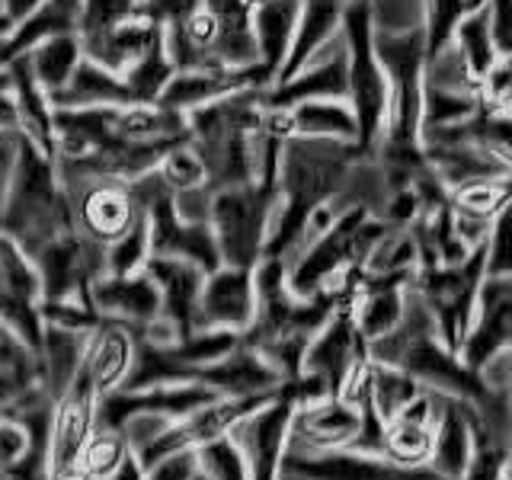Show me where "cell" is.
<instances>
[{"mask_svg":"<svg viewBox=\"0 0 512 480\" xmlns=\"http://www.w3.org/2000/svg\"><path fill=\"white\" fill-rule=\"evenodd\" d=\"M362 160L372 157H365L356 141L304 135L288 138L279 164V205L269 228L266 256L288 260L295 253L304 228H308L311 215L320 205L343 196Z\"/></svg>","mask_w":512,"mask_h":480,"instance_id":"obj_1","label":"cell"},{"mask_svg":"<svg viewBox=\"0 0 512 480\" xmlns=\"http://www.w3.org/2000/svg\"><path fill=\"white\" fill-rule=\"evenodd\" d=\"M0 231H7L29 256H36L55 237L77 231L74 199L58 160L39 151L26 135L4 202V215H0Z\"/></svg>","mask_w":512,"mask_h":480,"instance_id":"obj_2","label":"cell"},{"mask_svg":"<svg viewBox=\"0 0 512 480\" xmlns=\"http://www.w3.org/2000/svg\"><path fill=\"white\" fill-rule=\"evenodd\" d=\"M343 32L349 45V106L359 122L356 144L365 157L375 160L391 119V80L375 48V20L368 0H352Z\"/></svg>","mask_w":512,"mask_h":480,"instance_id":"obj_3","label":"cell"},{"mask_svg":"<svg viewBox=\"0 0 512 480\" xmlns=\"http://www.w3.org/2000/svg\"><path fill=\"white\" fill-rule=\"evenodd\" d=\"M276 205H279V180H253V183L215 189L208 224L215 231L224 263L250 266V269L263 263Z\"/></svg>","mask_w":512,"mask_h":480,"instance_id":"obj_4","label":"cell"},{"mask_svg":"<svg viewBox=\"0 0 512 480\" xmlns=\"http://www.w3.org/2000/svg\"><path fill=\"white\" fill-rule=\"evenodd\" d=\"M487 279V244H480L468 260L455 266H420L413 292L436 317L439 336L448 349L461 352L474 327L480 288Z\"/></svg>","mask_w":512,"mask_h":480,"instance_id":"obj_5","label":"cell"},{"mask_svg":"<svg viewBox=\"0 0 512 480\" xmlns=\"http://www.w3.org/2000/svg\"><path fill=\"white\" fill-rule=\"evenodd\" d=\"M298 407L301 404L292 381H285L266 407L253 410L228 432L247 458L250 480H282V458L288 439H292V423Z\"/></svg>","mask_w":512,"mask_h":480,"instance_id":"obj_6","label":"cell"},{"mask_svg":"<svg viewBox=\"0 0 512 480\" xmlns=\"http://www.w3.org/2000/svg\"><path fill=\"white\" fill-rule=\"evenodd\" d=\"M282 474L298 480H445L429 464H400L388 455H365L356 448H333V452H308V448H285Z\"/></svg>","mask_w":512,"mask_h":480,"instance_id":"obj_7","label":"cell"},{"mask_svg":"<svg viewBox=\"0 0 512 480\" xmlns=\"http://www.w3.org/2000/svg\"><path fill=\"white\" fill-rule=\"evenodd\" d=\"M276 394L279 391L256 394V397H218V400H212V404L192 410L189 416H183V420L170 423L167 432H160L148 448H141L138 458H141L144 468H154L160 458L176 455V452H189V448H202L208 442L228 436L244 416L266 407Z\"/></svg>","mask_w":512,"mask_h":480,"instance_id":"obj_8","label":"cell"},{"mask_svg":"<svg viewBox=\"0 0 512 480\" xmlns=\"http://www.w3.org/2000/svg\"><path fill=\"white\" fill-rule=\"evenodd\" d=\"M221 394L212 391L202 381L186 384H154V388L138 391H112L96 404V429H119L132 420V416H167V420H183L192 410L212 404Z\"/></svg>","mask_w":512,"mask_h":480,"instance_id":"obj_9","label":"cell"},{"mask_svg":"<svg viewBox=\"0 0 512 480\" xmlns=\"http://www.w3.org/2000/svg\"><path fill=\"white\" fill-rule=\"evenodd\" d=\"M96 404H100V394L80 372L74 375L71 388L55 400L52 429H48V474L52 480L64 471L80 468L84 448L96 432Z\"/></svg>","mask_w":512,"mask_h":480,"instance_id":"obj_10","label":"cell"},{"mask_svg":"<svg viewBox=\"0 0 512 480\" xmlns=\"http://www.w3.org/2000/svg\"><path fill=\"white\" fill-rule=\"evenodd\" d=\"M74 199V196H71ZM144 215V205L135 196L132 183L122 180H90L80 183L74 199L77 231L93 244H116L122 234L135 228V221Z\"/></svg>","mask_w":512,"mask_h":480,"instance_id":"obj_11","label":"cell"},{"mask_svg":"<svg viewBox=\"0 0 512 480\" xmlns=\"http://www.w3.org/2000/svg\"><path fill=\"white\" fill-rule=\"evenodd\" d=\"M311 100H349V45L346 32L327 42L304 68L285 84L263 90V106L292 109Z\"/></svg>","mask_w":512,"mask_h":480,"instance_id":"obj_12","label":"cell"},{"mask_svg":"<svg viewBox=\"0 0 512 480\" xmlns=\"http://www.w3.org/2000/svg\"><path fill=\"white\" fill-rule=\"evenodd\" d=\"M256 269L218 266L205 276L199 301V330H234L244 336L256 317Z\"/></svg>","mask_w":512,"mask_h":480,"instance_id":"obj_13","label":"cell"},{"mask_svg":"<svg viewBox=\"0 0 512 480\" xmlns=\"http://www.w3.org/2000/svg\"><path fill=\"white\" fill-rule=\"evenodd\" d=\"M365 356H368V343L362 340L356 317H352V301H346L314 336L308 356H304V372L317 375L330 388L333 397H340L352 368Z\"/></svg>","mask_w":512,"mask_h":480,"instance_id":"obj_14","label":"cell"},{"mask_svg":"<svg viewBox=\"0 0 512 480\" xmlns=\"http://www.w3.org/2000/svg\"><path fill=\"white\" fill-rule=\"evenodd\" d=\"M90 301L103 320H116L135 333L164 314L160 288L148 276V269L135 272V276H100L90 285Z\"/></svg>","mask_w":512,"mask_h":480,"instance_id":"obj_15","label":"cell"},{"mask_svg":"<svg viewBox=\"0 0 512 480\" xmlns=\"http://www.w3.org/2000/svg\"><path fill=\"white\" fill-rule=\"evenodd\" d=\"M359 432L362 410L346 397H327L320 404L298 407L288 445L308 448V452H333V448H349L359 439Z\"/></svg>","mask_w":512,"mask_h":480,"instance_id":"obj_16","label":"cell"},{"mask_svg":"<svg viewBox=\"0 0 512 480\" xmlns=\"http://www.w3.org/2000/svg\"><path fill=\"white\" fill-rule=\"evenodd\" d=\"M148 276L160 288V304H164V317L180 330V340L199 330V301L208 272L189 260H176V256H151Z\"/></svg>","mask_w":512,"mask_h":480,"instance_id":"obj_17","label":"cell"},{"mask_svg":"<svg viewBox=\"0 0 512 480\" xmlns=\"http://www.w3.org/2000/svg\"><path fill=\"white\" fill-rule=\"evenodd\" d=\"M135 352H138L135 330L116 324V320H103L87 340L80 375L90 381V388L103 400L106 394L119 391L125 384L128 372H132V365H135Z\"/></svg>","mask_w":512,"mask_h":480,"instance_id":"obj_18","label":"cell"},{"mask_svg":"<svg viewBox=\"0 0 512 480\" xmlns=\"http://www.w3.org/2000/svg\"><path fill=\"white\" fill-rule=\"evenodd\" d=\"M202 384H208L221 397H256V394H272L279 391L285 378L276 365H272L260 349L247 346L240 340L234 352H228L221 362L208 365L199 372Z\"/></svg>","mask_w":512,"mask_h":480,"instance_id":"obj_19","label":"cell"},{"mask_svg":"<svg viewBox=\"0 0 512 480\" xmlns=\"http://www.w3.org/2000/svg\"><path fill=\"white\" fill-rule=\"evenodd\" d=\"M439 404V416L432 423V455H429V468L439 471L445 480H461L464 471H468L471 461V448H474V436H471V400L461 397H448V394H436Z\"/></svg>","mask_w":512,"mask_h":480,"instance_id":"obj_20","label":"cell"},{"mask_svg":"<svg viewBox=\"0 0 512 480\" xmlns=\"http://www.w3.org/2000/svg\"><path fill=\"white\" fill-rule=\"evenodd\" d=\"M164 32H167V26L154 20L151 13H135L132 20L112 26L109 32H103V36L87 39L84 52H87V58L100 61L103 68L122 77L138 58L148 55L157 42H164Z\"/></svg>","mask_w":512,"mask_h":480,"instance_id":"obj_21","label":"cell"},{"mask_svg":"<svg viewBox=\"0 0 512 480\" xmlns=\"http://www.w3.org/2000/svg\"><path fill=\"white\" fill-rule=\"evenodd\" d=\"M298 13H301V0H256L253 36H256V48H260V68L269 80V87L279 80L288 52H292Z\"/></svg>","mask_w":512,"mask_h":480,"instance_id":"obj_22","label":"cell"},{"mask_svg":"<svg viewBox=\"0 0 512 480\" xmlns=\"http://www.w3.org/2000/svg\"><path fill=\"white\" fill-rule=\"evenodd\" d=\"M13 71V93H16V106H20V132L36 144L39 151L58 160V132H55V103L48 96L39 80L32 77L26 55L10 61Z\"/></svg>","mask_w":512,"mask_h":480,"instance_id":"obj_23","label":"cell"},{"mask_svg":"<svg viewBox=\"0 0 512 480\" xmlns=\"http://www.w3.org/2000/svg\"><path fill=\"white\" fill-rule=\"evenodd\" d=\"M55 109H84V106H128L132 96L119 74L103 68L100 61L84 55L80 68L74 71L71 84L64 87L58 96H52Z\"/></svg>","mask_w":512,"mask_h":480,"instance_id":"obj_24","label":"cell"},{"mask_svg":"<svg viewBox=\"0 0 512 480\" xmlns=\"http://www.w3.org/2000/svg\"><path fill=\"white\" fill-rule=\"evenodd\" d=\"M84 55H87L84 42H80V36L71 29V32H58V36L39 42L32 52H26V61H29L32 77L39 80V87L48 96H58L71 84V77L80 68Z\"/></svg>","mask_w":512,"mask_h":480,"instance_id":"obj_25","label":"cell"},{"mask_svg":"<svg viewBox=\"0 0 512 480\" xmlns=\"http://www.w3.org/2000/svg\"><path fill=\"white\" fill-rule=\"evenodd\" d=\"M90 333H77V330H64L45 324V343H42V372L45 384L52 397L58 400L64 391L71 388L74 375L80 372V362H84Z\"/></svg>","mask_w":512,"mask_h":480,"instance_id":"obj_26","label":"cell"},{"mask_svg":"<svg viewBox=\"0 0 512 480\" xmlns=\"http://www.w3.org/2000/svg\"><path fill=\"white\" fill-rule=\"evenodd\" d=\"M295 135L304 138H336V141H356L359 122L349 100H311L292 106Z\"/></svg>","mask_w":512,"mask_h":480,"instance_id":"obj_27","label":"cell"},{"mask_svg":"<svg viewBox=\"0 0 512 480\" xmlns=\"http://www.w3.org/2000/svg\"><path fill=\"white\" fill-rule=\"evenodd\" d=\"M42 295L45 288L36 260L7 231H0V298H23L42 304Z\"/></svg>","mask_w":512,"mask_h":480,"instance_id":"obj_28","label":"cell"},{"mask_svg":"<svg viewBox=\"0 0 512 480\" xmlns=\"http://www.w3.org/2000/svg\"><path fill=\"white\" fill-rule=\"evenodd\" d=\"M452 42L458 45V52L471 64V71L477 77H484L493 68V61L500 58V48H496V39H493V16H490L487 0L480 7H474L471 13L461 16Z\"/></svg>","mask_w":512,"mask_h":480,"instance_id":"obj_29","label":"cell"},{"mask_svg":"<svg viewBox=\"0 0 512 480\" xmlns=\"http://www.w3.org/2000/svg\"><path fill=\"white\" fill-rule=\"evenodd\" d=\"M176 74V64L167 52V32H164V42H157L154 48L144 58H138L132 68L122 74L128 96L132 103H160L167 84Z\"/></svg>","mask_w":512,"mask_h":480,"instance_id":"obj_30","label":"cell"},{"mask_svg":"<svg viewBox=\"0 0 512 480\" xmlns=\"http://www.w3.org/2000/svg\"><path fill=\"white\" fill-rule=\"evenodd\" d=\"M423 391H426L423 384L413 375H407L404 368L372 359V400H375L378 413L384 416V423H391L394 416Z\"/></svg>","mask_w":512,"mask_h":480,"instance_id":"obj_31","label":"cell"},{"mask_svg":"<svg viewBox=\"0 0 512 480\" xmlns=\"http://www.w3.org/2000/svg\"><path fill=\"white\" fill-rule=\"evenodd\" d=\"M420 269V244L410 228H391L372 247L365 260V272L391 276V272H416Z\"/></svg>","mask_w":512,"mask_h":480,"instance_id":"obj_32","label":"cell"},{"mask_svg":"<svg viewBox=\"0 0 512 480\" xmlns=\"http://www.w3.org/2000/svg\"><path fill=\"white\" fill-rule=\"evenodd\" d=\"M157 176H160V183L176 196V192L208 186V164L196 151V144L186 138L180 144H173V148L164 154V160L157 164Z\"/></svg>","mask_w":512,"mask_h":480,"instance_id":"obj_33","label":"cell"},{"mask_svg":"<svg viewBox=\"0 0 512 480\" xmlns=\"http://www.w3.org/2000/svg\"><path fill=\"white\" fill-rule=\"evenodd\" d=\"M154 256L151 250V221L144 212L135 228L122 234L116 244L106 247V276H135V272L148 269V260Z\"/></svg>","mask_w":512,"mask_h":480,"instance_id":"obj_34","label":"cell"},{"mask_svg":"<svg viewBox=\"0 0 512 480\" xmlns=\"http://www.w3.org/2000/svg\"><path fill=\"white\" fill-rule=\"evenodd\" d=\"M135 13H148L144 10V0H80L77 36L80 42L96 39V36H103V32H109L112 26L132 20Z\"/></svg>","mask_w":512,"mask_h":480,"instance_id":"obj_35","label":"cell"},{"mask_svg":"<svg viewBox=\"0 0 512 480\" xmlns=\"http://www.w3.org/2000/svg\"><path fill=\"white\" fill-rule=\"evenodd\" d=\"M384 455L400 461V464H429L432 455V429L420 426V423H410V420H391L384 426Z\"/></svg>","mask_w":512,"mask_h":480,"instance_id":"obj_36","label":"cell"},{"mask_svg":"<svg viewBox=\"0 0 512 480\" xmlns=\"http://www.w3.org/2000/svg\"><path fill=\"white\" fill-rule=\"evenodd\" d=\"M512 202V180H480L452 192V208L477 218H496Z\"/></svg>","mask_w":512,"mask_h":480,"instance_id":"obj_37","label":"cell"},{"mask_svg":"<svg viewBox=\"0 0 512 480\" xmlns=\"http://www.w3.org/2000/svg\"><path fill=\"white\" fill-rule=\"evenodd\" d=\"M474 7H480L477 0H423V26H426L429 58L439 55L442 48L452 42L461 16L471 13Z\"/></svg>","mask_w":512,"mask_h":480,"instance_id":"obj_38","label":"cell"},{"mask_svg":"<svg viewBox=\"0 0 512 480\" xmlns=\"http://www.w3.org/2000/svg\"><path fill=\"white\" fill-rule=\"evenodd\" d=\"M128 452H132V445H128V439L119 429H96L84 448L80 468H84L93 480H103L119 468Z\"/></svg>","mask_w":512,"mask_h":480,"instance_id":"obj_39","label":"cell"},{"mask_svg":"<svg viewBox=\"0 0 512 480\" xmlns=\"http://www.w3.org/2000/svg\"><path fill=\"white\" fill-rule=\"evenodd\" d=\"M196 455H199V471L208 480H250L247 458L231 436H221L196 448Z\"/></svg>","mask_w":512,"mask_h":480,"instance_id":"obj_40","label":"cell"},{"mask_svg":"<svg viewBox=\"0 0 512 480\" xmlns=\"http://www.w3.org/2000/svg\"><path fill=\"white\" fill-rule=\"evenodd\" d=\"M512 276V202L493 218L487 237V279Z\"/></svg>","mask_w":512,"mask_h":480,"instance_id":"obj_41","label":"cell"},{"mask_svg":"<svg viewBox=\"0 0 512 480\" xmlns=\"http://www.w3.org/2000/svg\"><path fill=\"white\" fill-rule=\"evenodd\" d=\"M480 100L484 109H512V55H500L480 77Z\"/></svg>","mask_w":512,"mask_h":480,"instance_id":"obj_42","label":"cell"},{"mask_svg":"<svg viewBox=\"0 0 512 480\" xmlns=\"http://www.w3.org/2000/svg\"><path fill=\"white\" fill-rule=\"evenodd\" d=\"M29 448V426L20 420H0V477H4Z\"/></svg>","mask_w":512,"mask_h":480,"instance_id":"obj_43","label":"cell"},{"mask_svg":"<svg viewBox=\"0 0 512 480\" xmlns=\"http://www.w3.org/2000/svg\"><path fill=\"white\" fill-rule=\"evenodd\" d=\"M199 474V455L196 448L160 458L154 468H148V480H196Z\"/></svg>","mask_w":512,"mask_h":480,"instance_id":"obj_44","label":"cell"},{"mask_svg":"<svg viewBox=\"0 0 512 480\" xmlns=\"http://www.w3.org/2000/svg\"><path fill=\"white\" fill-rule=\"evenodd\" d=\"M199 4L202 0H144V10H148L154 20L170 26V23H183Z\"/></svg>","mask_w":512,"mask_h":480,"instance_id":"obj_45","label":"cell"},{"mask_svg":"<svg viewBox=\"0 0 512 480\" xmlns=\"http://www.w3.org/2000/svg\"><path fill=\"white\" fill-rule=\"evenodd\" d=\"M32 362H42L36 352L29 346H23L16 336L0 324V368L4 365H32Z\"/></svg>","mask_w":512,"mask_h":480,"instance_id":"obj_46","label":"cell"},{"mask_svg":"<svg viewBox=\"0 0 512 480\" xmlns=\"http://www.w3.org/2000/svg\"><path fill=\"white\" fill-rule=\"evenodd\" d=\"M0 132H20V106H16V93H0Z\"/></svg>","mask_w":512,"mask_h":480,"instance_id":"obj_47","label":"cell"},{"mask_svg":"<svg viewBox=\"0 0 512 480\" xmlns=\"http://www.w3.org/2000/svg\"><path fill=\"white\" fill-rule=\"evenodd\" d=\"M103 480H148V468L141 464L138 452H128L119 468L112 471L109 477H103Z\"/></svg>","mask_w":512,"mask_h":480,"instance_id":"obj_48","label":"cell"},{"mask_svg":"<svg viewBox=\"0 0 512 480\" xmlns=\"http://www.w3.org/2000/svg\"><path fill=\"white\" fill-rule=\"evenodd\" d=\"M13 90V71H10V61L0 58V93Z\"/></svg>","mask_w":512,"mask_h":480,"instance_id":"obj_49","label":"cell"},{"mask_svg":"<svg viewBox=\"0 0 512 480\" xmlns=\"http://www.w3.org/2000/svg\"><path fill=\"white\" fill-rule=\"evenodd\" d=\"M503 362H506V384H509V391H512V349H506Z\"/></svg>","mask_w":512,"mask_h":480,"instance_id":"obj_50","label":"cell"},{"mask_svg":"<svg viewBox=\"0 0 512 480\" xmlns=\"http://www.w3.org/2000/svg\"><path fill=\"white\" fill-rule=\"evenodd\" d=\"M196 480H208V477H205V474H202V471H199V474H196Z\"/></svg>","mask_w":512,"mask_h":480,"instance_id":"obj_51","label":"cell"},{"mask_svg":"<svg viewBox=\"0 0 512 480\" xmlns=\"http://www.w3.org/2000/svg\"><path fill=\"white\" fill-rule=\"evenodd\" d=\"M477 4H484V0H477Z\"/></svg>","mask_w":512,"mask_h":480,"instance_id":"obj_52","label":"cell"},{"mask_svg":"<svg viewBox=\"0 0 512 480\" xmlns=\"http://www.w3.org/2000/svg\"><path fill=\"white\" fill-rule=\"evenodd\" d=\"M77 4H80V0H77Z\"/></svg>","mask_w":512,"mask_h":480,"instance_id":"obj_53","label":"cell"},{"mask_svg":"<svg viewBox=\"0 0 512 480\" xmlns=\"http://www.w3.org/2000/svg\"><path fill=\"white\" fill-rule=\"evenodd\" d=\"M509 480H512V477H509Z\"/></svg>","mask_w":512,"mask_h":480,"instance_id":"obj_54","label":"cell"}]
</instances>
